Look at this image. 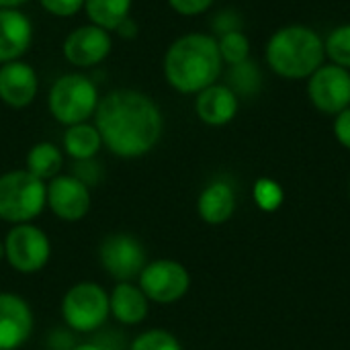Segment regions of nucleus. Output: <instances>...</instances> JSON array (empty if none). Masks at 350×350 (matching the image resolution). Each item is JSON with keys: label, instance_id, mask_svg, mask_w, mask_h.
<instances>
[{"label": "nucleus", "instance_id": "1", "mask_svg": "<svg viewBox=\"0 0 350 350\" xmlns=\"http://www.w3.org/2000/svg\"><path fill=\"white\" fill-rule=\"evenodd\" d=\"M94 127L119 158H139L154 150L162 137L164 119L158 105L144 92L131 88L111 90L98 100Z\"/></svg>", "mask_w": 350, "mask_h": 350}, {"label": "nucleus", "instance_id": "2", "mask_svg": "<svg viewBox=\"0 0 350 350\" xmlns=\"http://www.w3.org/2000/svg\"><path fill=\"white\" fill-rule=\"evenodd\" d=\"M224 59L217 39L205 33H189L178 37L164 55V76L168 84L183 94H199L215 84L221 74Z\"/></svg>", "mask_w": 350, "mask_h": 350}, {"label": "nucleus", "instance_id": "3", "mask_svg": "<svg viewBox=\"0 0 350 350\" xmlns=\"http://www.w3.org/2000/svg\"><path fill=\"white\" fill-rule=\"evenodd\" d=\"M265 57L277 76L287 80H304L324 64V39L312 27L287 25L271 35Z\"/></svg>", "mask_w": 350, "mask_h": 350}, {"label": "nucleus", "instance_id": "4", "mask_svg": "<svg viewBox=\"0 0 350 350\" xmlns=\"http://www.w3.org/2000/svg\"><path fill=\"white\" fill-rule=\"evenodd\" d=\"M47 205V185L29 170H10L0 176V219L31 224Z\"/></svg>", "mask_w": 350, "mask_h": 350}, {"label": "nucleus", "instance_id": "5", "mask_svg": "<svg viewBox=\"0 0 350 350\" xmlns=\"http://www.w3.org/2000/svg\"><path fill=\"white\" fill-rule=\"evenodd\" d=\"M98 100L96 84L82 74L59 76L51 84L47 96L49 113L66 127L86 123L90 117H94Z\"/></svg>", "mask_w": 350, "mask_h": 350}, {"label": "nucleus", "instance_id": "6", "mask_svg": "<svg viewBox=\"0 0 350 350\" xmlns=\"http://www.w3.org/2000/svg\"><path fill=\"white\" fill-rule=\"evenodd\" d=\"M109 295L96 283L84 281L68 289L62 299V316L70 330L88 334L98 330L109 318Z\"/></svg>", "mask_w": 350, "mask_h": 350}, {"label": "nucleus", "instance_id": "7", "mask_svg": "<svg viewBox=\"0 0 350 350\" xmlns=\"http://www.w3.org/2000/svg\"><path fill=\"white\" fill-rule=\"evenodd\" d=\"M4 256L16 273L31 275L47 265L51 244L41 228L33 224H16L4 240Z\"/></svg>", "mask_w": 350, "mask_h": 350}, {"label": "nucleus", "instance_id": "8", "mask_svg": "<svg viewBox=\"0 0 350 350\" xmlns=\"http://www.w3.org/2000/svg\"><path fill=\"white\" fill-rule=\"evenodd\" d=\"M308 96L324 115H338L350 107V70L322 64L308 78Z\"/></svg>", "mask_w": 350, "mask_h": 350}, {"label": "nucleus", "instance_id": "9", "mask_svg": "<svg viewBox=\"0 0 350 350\" xmlns=\"http://www.w3.org/2000/svg\"><path fill=\"white\" fill-rule=\"evenodd\" d=\"M139 279V289L146 293L150 301L156 304H174L191 287V277L189 271L176 262V260H154L148 262L142 271Z\"/></svg>", "mask_w": 350, "mask_h": 350}, {"label": "nucleus", "instance_id": "10", "mask_svg": "<svg viewBox=\"0 0 350 350\" xmlns=\"http://www.w3.org/2000/svg\"><path fill=\"white\" fill-rule=\"evenodd\" d=\"M98 258L109 277L125 283L142 275L146 262V250L142 242L129 234H111L100 242Z\"/></svg>", "mask_w": 350, "mask_h": 350}, {"label": "nucleus", "instance_id": "11", "mask_svg": "<svg viewBox=\"0 0 350 350\" xmlns=\"http://www.w3.org/2000/svg\"><path fill=\"white\" fill-rule=\"evenodd\" d=\"M113 49L111 33L92 23L76 27L64 41V57L76 68H92L100 64Z\"/></svg>", "mask_w": 350, "mask_h": 350}, {"label": "nucleus", "instance_id": "12", "mask_svg": "<svg viewBox=\"0 0 350 350\" xmlns=\"http://www.w3.org/2000/svg\"><path fill=\"white\" fill-rule=\"evenodd\" d=\"M47 205L64 221H78L90 209V191L72 174H57L47 185Z\"/></svg>", "mask_w": 350, "mask_h": 350}, {"label": "nucleus", "instance_id": "13", "mask_svg": "<svg viewBox=\"0 0 350 350\" xmlns=\"http://www.w3.org/2000/svg\"><path fill=\"white\" fill-rule=\"evenodd\" d=\"M33 332V312L14 293H0V350H16Z\"/></svg>", "mask_w": 350, "mask_h": 350}, {"label": "nucleus", "instance_id": "14", "mask_svg": "<svg viewBox=\"0 0 350 350\" xmlns=\"http://www.w3.org/2000/svg\"><path fill=\"white\" fill-rule=\"evenodd\" d=\"M39 80L33 66L23 59L0 64V100L10 109H25L37 96Z\"/></svg>", "mask_w": 350, "mask_h": 350}, {"label": "nucleus", "instance_id": "15", "mask_svg": "<svg viewBox=\"0 0 350 350\" xmlns=\"http://www.w3.org/2000/svg\"><path fill=\"white\" fill-rule=\"evenodd\" d=\"M33 41V25L18 8H0V64L21 59Z\"/></svg>", "mask_w": 350, "mask_h": 350}, {"label": "nucleus", "instance_id": "16", "mask_svg": "<svg viewBox=\"0 0 350 350\" xmlns=\"http://www.w3.org/2000/svg\"><path fill=\"white\" fill-rule=\"evenodd\" d=\"M197 117L211 127L228 125L238 113V96L228 84H211L197 94Z\"/></svg>", "mask_w": 350, "mask_h": 350}, {"label": "nucleus", "instance_id": "17", "mask_svg": "<svg viewBox=\"0 0 350 350\" xmlns=\"http://www.w3.org/2000/svg\"><path fill=\"white\" fill-rule=\"evenodd\" d=\"M148 297L146 293L139 289V285H131L129 281L119 283L111 295H109V310L115 316L117 322L127 324V326H135L139 322L146 320L148 316Z\"/></svg>", "mask_w": 350, "mask_h": 350}, {"label": "nucleus", "instance_id": "18", "mask_svg": "<svg viewBox=\"0 0 350 350\" xmlns=\"http://www.w3.org/2000/svg\"><path fill=\"white\" fill-rule=\"evenodd\" d=\"M197 209H199V215L203 221H207L211 226L226 224L236 209V193H234L232 185H228L224 180H215V183L207 185L199 195Z\"/></svg>", "mask_w": 350, "mask_h": 350}, {"label": "nucleus", "instance_id": "19", "mask_svg": "<svg viewBox=\"0 0 350 350\" xmlns=\"http://www.w3.org/2000/svg\"><path fill=\"white\" fill-rule=\"evenodd\" d=\"M103 146L100 133L90 123H78L70 125L64 133V150L70 158L78 162L92 160Z\"/></svg>", "mask_w": 350, "mask_h": 350}, {"label": "nucleus", "instance_id": "20", "mask_svg": "<svg viewBox=\"0 0 350 350\" xmlns=\"http://www.w3.org/2000/svg\"><path fill=\"white\" fill-rule=\"evenodd\" d=\"M62 166H64L62 150L49 142H39L29 150L25 170H29L33 176H37L45 183V180L55 178L62 172Z\"/></svg>", "mask_w": 350, "mask_h": 350}, {"label": "nucleus", "instance_id": "21", "mask_svg": "<svg viewBox=\"0 0 350 350\" xmlns=\"http://www.w3.org/2000/svg\"><path fill=\"white\" fill-rule=\"evenodd\" d=\"M84 10L92 25L111 33L129 16L131 0H84Z\"/></svg>", "mask_w": 350, "mask_h": 350}, {"label": "nucleus", "instance_id": "22", "mask_svg": "<svg viewBox=\"0 0 350 350\" xmlns=\"http://www.w3.org/2000/svg\"><path fill=\"white\" fill-rule=\"evenodd\" d=\"M262 74L254 59H246L242 64L230 66L228 86L236 92V96H254L260 90Z\"/></svg>", "mask_w": 350, "mask_h": 350}, {"label": "nucleus", "instance_id": "23", "mask_svg": "<svg viewBox=\"0 0 350 350\" xmlns=\"http://www.w3.org/2000/svg\"><path fill=\"white\" fill-rule=\"evenodd\" d=\"M217 47H219V55L224 64H230V66L242 64L250 57V41L244 35V31H232V33L219 35Z\"/></svg>", "mask_w": 350, "mask_h": 350}, {"label": "nucleus", "instance_id": "24", "mask_svg": "<svg viewBox=\"0 0 350 350\" xmlns=\"http://www.w3.org/2000/svg\"><path fill=\"white\" fill-rule=\"evenodd\" d=\"M324 51L332 64L350 70V23L340 25L324 39Z\"/></svg>", "mask_w": 350, "mask_h": 350}, {"label": "nucleus", "instance_id": "25", "mask_svg": "<svg viewBox=\"0 0 350 350\" xmlns=\"http://www.w3.org/2000/svg\"><path fill=\"white\" fill-rule=\"evenodd\" d=\"M252 195H254V203L262 211H269V213L277 211L285 201V193H283L281 185L273 178H258L254 183Z\"/></svg>", "mask_w": 350, "mask_h": 350}, {"label": "nucleus", "instance_id": "26", "mask_svg": "<svg viewBox=\"0 0 350 350\" xmlns=\"http://www.w3.org/2000/svg\"><path fill=\"white\" fill-rule=\"evenodd\" d=\"M129 350H183V347L166 330H148L131 342Z\"/></svg>", "mask_w": 350, "mask_h": 350}, {"label": "nucleus", "instance_id": "27", "mask_svg": "<svg viewBox=\"0 0 350 350\" xmlns=\"http://www.w3.org/2000/svg\"><path fill=\"white\" fill-rule=\"evenodd\" d=\"M41 6L53 16H74L84 8V0H39Z\"/></svg>", "mask_w": 350, "mask_h": 350}, {"label": "nucleus", "instance_id": "28", "mask_svg": "<svg viewBox=\"0 0 350 350\" xmlns=\"http://www.w3.org/2000/svg\"><path fill=\"white\" fill-rule=\"evenodd\" d=\"M215 0H168L170 8L183 16H197L211 8Z\"/></svg>", "mask_w": 350, "mask_h": 350}, {"label": "nucleus", "instance_id": "29", "mask_svg": "<svg viewBox=\"0 0 350 350\" xmlns=\"http://www.w3.org/2000/svg\"><path fill=\"white\" fill-rule=\"evenodd\" d=\"M213 29L217 31V35L224 33H232V31H242V16L238 10H221L215 21H213Z\"/></svg>", "mask_w": 350, "mask_h": 350}, {"label": "nucleus", "instance_id": "30", "mask_svg": "<svg viewBox=\"0 0 350 350\" xmlns=\"http://www.w3.org/2000/svg\"><path fill=\"white\" fill-rule=\"evenodd\" d=\"M334 135L336 139L350 150V107L345 109L342 113L336 115V121H334Z\"/></svg>", "mask_w": 350, "mask_h": 350}, {"label": "nucleus", "instance_id": "31", "mask_svg": "<svg viewBox=\"0 0 350 350\" xmlns=\"http://www.w3.org/2000/svg\"><path fill=\"white\" fill-rule=\"evenodd\" d=\"M115 33L119 37H123V39H133V37H137V23L131 16H127L125 21L119 23V27L115 29Z\"/></svg>", "mask_w": 350, "mask_h": 350}, {"label": "nucleus", "instance_id": "32", "mask_svg": "<svg viewBox=\"0 0 350 350\" xmlns=\"http://www.w3.org/2000/svg\"><path fill=\"white\" fill-rule=\"evenodd\" d=\"M27 0H0V8H18Z\"/></svg>", "mask_w": 350, "mask_h": 350}, {"label": "nucleus", "instance_id": "33", "mask_svg": "<svg viewBox=\"0 0 350 350\" xmlns=\"http://www.w3.org/2000/svg\"><path fill=\"white\" fill-rule=\"evenodd\" d=\"M72 350H103L100 345H94V342H82V345H76Z\"/></svg>", "mask_w": 350, "mask_h": 350}, {"label": "nucleus", "instance_id": "34", "mask_svg": "<svg viewBox=\"0 0 350 350\" xmlns=\"http://www.w3.org/2000/svg\"><path fill=\"white\" fill-rule=\"evenodd\" d=\"M0 258H4V242H0Z\"/></svg>", "mask_w": 350, "mask_h": 350}]
</instances>
